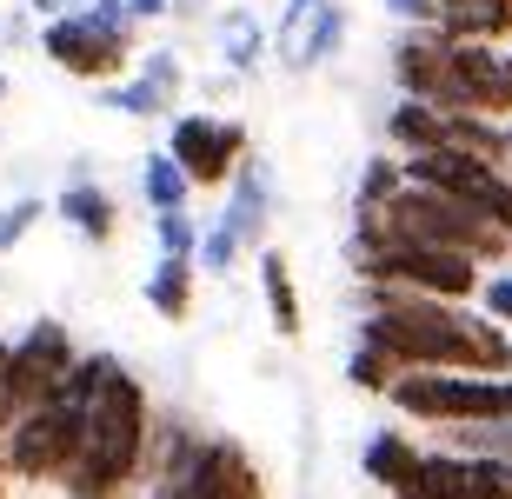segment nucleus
<instances>
[{"instance_id":"nucleus-11","label":"nucleus","mask_w":512,"mask_h":499,"mask_svg":"<svg viewBox=\"0 0 512 499\" xmlns=\"http://www.w3.org/2000/svg\"><path fill=\"white\" fill-rule=\"evenodd\" d=\"M446 60H453V40L433 34V27H399L393 54H386V67H393V87L406 100H433L446 94Z\"/></svg>"},{"instance_id":"nucleus-26","label":"nucleus","mask_w":512,"mask_h":499,"mask_svg":"<svg viewBox=\"0 0 512 499\" xmlns=\"http://www.w3.org/2000/svg\"><path fill=\"white\" fill-rule=\"evenodd\" d=\"M399 187H406V167H399V154H373V160L360 167V180H353V207H386Z\"/></svg>"},{"instance_id":"nucleus-19","label":"nucleus","mask_w":512,"mask_h":499,"mask_svg":"<svg viewBox=\"0 0 512 499\" xmlns=\"http://www.w3.org/2000/svg\"><path fill=\"white\" fill-rule=\"evenodd\" d=\"M446 40H479V47H512V0H459L446 20H433Z\"/></svg>"},{"instance_id":"nucleus-13","label":"nucleus","mask_w":512,"mask_h":499,"mask_svg":"<svg viewBox=\"0 0 512 499\" xmlns=\"http://www.w3.org/2000/svg\"><path fill=\"white\" fill-rule=\"evenodd\" d=\"M54 220L60 227H74L87 247H114L120 240V200L100 180H67L54 193Z\"/></svg>"},{"instance_id":"nucleus-6","label":"nucleus","mask_w":512,"mask_h":499,"mask_svg":"<svg viewBox=\"0 0 512 499\" xmlns=\"http://www.w3.org/2000/svg\"><path fill=\"white\" fill-rule=\"evenodd\" d=\"M80 433H87V406H74V400L54 393V400L34 406V413H14L0 473H7L14 486H60L67 466H74V453H80Z\"/></svg>"},{"instance_id":"nucleus-34","label":"nucleus","mask_w":512,"mask_h":499,"mask_svg":"<svg viewBox=\"0 0 512 499\" xmlns=\"http://www.w3.org/2000/svg\"><path fill=\"white\" fill-rule=\"evenodd\" d=\"M127 14L140 27H153V20H173V0H127Z\"/></svg>"},{"instance_id":"nucleus-4","label":"nucleus","mask_w":512,"mask_h":499,"mask_svg":"<svg viewBox=\"0 0 512 499\" xmlns=\"http://www.w3.org/2000/svg\"><path fill=\"white\" fill-rule=\"evenodd\" d=\"M386 406L406 426H433V433L512 420V373L493 380V373H439V366H419V373H399L386 386Z\"/></svg>"},{"instance_id":"nucleus-1","label":"nucleus","mask_w":512,"mask_h":499,"mask_svg":"<svg viewBox=\"0 0 512 499\" xmlns=\"http://www.w3.org/2000/svg\"><path fill=\"white\" fill-rule=\"evenodd\" d=\"M366 313L353 340L393 353L399 373L439 366V373H512V327L486 320L479 307L459 300H426V293H399V287H360Z\"/></svg>"},{"instance_id":"nucleus-2","label":"nucleus","mask_w":512,"mask_h":499,"mask_svg":"<svg viewBox=\"0 0 512 499\" xmlns=\"http://www.w3.org/2000/svg\"><path fill=\"white\" fill-rule=\"evenodd\" d=\"M153 386L114 360V373L100 380L87 400V433L67 466V480L54 486L60 499H140L147 493V440H153Z\"/></svg>"},{"instance_id":"nucleus-31","label":"nucleus","mask_w":512,"mask_h":499,"mask_svg":"<svg viewBox=\"0 0 512 499\" xmlns=\"http://www.w3.org/2000/svg\"><path fill=\"white\" fill-rule=\"evenodd\" d=\"M320 7H333V0H286L280 20H273V54L293 60V47H300V34L313 27V14H320Z\"/></svg>"},{"instance_id":"nucleus-39","label":"nucleus","mask_w":512,"mask_h":499,"mask_svg":"<svg viewBox=\"0 0 512 499\" xmlns=\"http://www.w3.org/2000/svg\"><path fill=\"white\" fill-rule=\"evenodd\" d=\"M7 426H14V420H0V460H7Z\"/></svg>"},{"instance_id":"nucleus-29","label":"nucleus","mask_w":512,"mask_h":499,"mask_svg":"<svg viewBox=\"0 0 512 499\" xmlns=\"http://www.w3.org/2000/svg\"><path fill=\"white\" fill-rule=\"evenodd\" d=\"M466 499H512V460L466 453Z\"/></svg>"},{"instance_id":"nucleus-5","label":"nucleus","mask_w":512,"mask_h":499,"mask_svg":"<svg viewBox=\"0 0 512 499\" xmlns=\"http://www.w3.org/2000/svg\"><path fill=\"white\" fill-rule=\"evenodd\" d=\"M360 287H399V293H426V300H459L473 307L479 300V267L473 253H453V247H380V253H360L346 260Z\"/></svg>"},{"instance_id":"nucleus-20","label":"nucleus","mask_w":512,"mask_h":499,"mask_svg":"<svg viewBox=\"0 0 512 499\" xmlns=\"http://www.w3.org/2000/svg\"><path fill=\"white\" fill-rule=\"evenodd\" d=\"M346 40H353V14H346V0H333V7H320L313 14V27L300 34V47H293V74H313V67H326V60L346 54Z\"/></svg>"},{"instance_id":"nucleus-25","label":"nucleus","mask_w":512,"mask_h":499,"mask_svg":"<svg viewBox=\"0 0 512 499\" xmlns=\"http://www.w3.org/2000/svg\"><path fill=\"white\" fill-rule=\"evenodd\" d=\"M240 260H247V247L233 240V227H227V220H207V227H200V253H193V267L207 273V280H227Z\"/></svg>"},{"instance_id":"nucleus-32","label":"nucleus","mask_w":512,"mask_h":499,"mask_svg":"<svg viewBox=\"0 0 512 499\" xmlns=\"http://www.w3.org/2000/svg\"><path fill=\"white\" fill-rule=\"evenodd\" d=\"M486 320H499V327H512V267H493L486 280H479V300H473Z\"/></svg>"},{"instance_id":"nucleus-18","label":"nucleus","mask_w":512,"mask_h":499,"mask_svg":"<svg viewBox=\"0 0 512 499\" xmlns=\"http://www.w3.org/2000/svg\"><path fill=\"white\" fill-rule=\"evenodd\" d=\"M433 147H446V107L399 94L393 114H386V154L413 160V154H433Z\"/></svg>"},{"instance_id":"nucleus-14","label":"nucleus","mask_w":512,"mask_h":499,"mask_svg":"<svg viewBox=\"0 0 512 499\" xmlns=\"http://www.w3.org/2000/svg\"><path fill=\"white\" fill-rule=\"evenodd\" d=\"M260 307H266V327L280 340H300L306 333V300H300V280H293V260L280 247H260Z\"/></svg>"},{"instance_id":"nucleus-17","label":"nucleus","mask_w":512,"mask_h":499,"mask_svg":"<svg viewBox=\"0 0 512 499\" xmlns=\"http://www.w3.org/2000/svg\"><path fill=\"white\" fill-rule=\"evenodd\" d=\"M419 453H426V446H419L406 426H380V433H366V446H360V473H366V486H380V493L393 499L399 486L419 473Z\"/></svg>"},{"instance_id":"nucleus-36","label":"nucleus","mask_w":512,"mask_h":499,"mask_svg":"<svg viewBox=\"0 0 512 499\" xmlns=\"http://www.w3.org/2000/svg\"><path fill=\"white\" fill-rule=\"evenodd\" d=\"M233 87H240V74H213L207 87H200V94H207V100H220V94H233Z\"/></svg>"},{"instance_id":"nucleus-30","label":"nucleus","mask_w":512,"mask_h":499,"mask_svg":"<svg viewBox=\"0 0 512 499\" xmlns=\"http://www.w3.org/2000/svg\"><path fill=\"white\" fill-rule=\"evenodd\" d=\"M40 220H47V200H40V193H20V200H7V207H0V253H14L20 240L40 227Z\"/></svg>"},{"instance_id":"nucleus-38","label":"nucleus","mask_w":512,"mask_h":499,"mask_svg":"<svg viewBox=\"0 0 512 499\" xmlns=\"http://www.w3.org/2000/svg\"><path fill=\"white\" fill-rule=\"evenodd\" d=\"M7 94H14V80H7V67H0V107H7Z\"/></svg>"},{"instance_id":"nucleus-37","label":"nucleus","mask_w":512,"mask_h":499,"mask_svg":"<svg viewBox=\"0 0 512 499\" xmlns=\"http://www.w3.org/2000/svg\"><path fill=\"white\" fill-rule=\"evenodd\" d=\"M207 14V0H173V20H200Z\"/></svg>"},{"instance_id":"nucleus-23","label":"nucleus","mask_w":512,"mask_h":499,"mask_svg":"<svg viewBox=\"0 0 512 499\" xmlns=\"http://www.w3.org/2000/svg\"><path fill=\"white\" fill-rule=\"evenodd\" d=\"M100 94V107H114V114H127V120H173L180 107H173L160 87H147L140 74H127V80H107V87H94Z\"/></svg>"},{"instance_id":"nucleus-10","label":"nucleus","mask_w":512,"mask_h":499,"mask_svg":"<svg viewBox=\"0 0 512 499\" xmlns=\"http://www.w3.org/2000/svg\"><path fill=\"white\" fill-rule=\"evenodd\" d=\"M173 480L187 486L193 499H266L260 460H253V446L233 440V433H207V440L193 446L187 473H173Z\"/></svg>"},{"instance_id":"nucleus-7","label":"nucleus","mask_w":512,"mask_h":499,"mask_svg":"<svg viewBox=\"0 0 512 499\" xmlns=\"http://www.w3.org/2000/svg\"><path fill=\"white\" fill-rule=\"evenodd\" d=\"M167 154L180 160V173L193 180V193H220V187H233L240 160H253V134H247V120L193 107V114L167 120Z\"/></svg>"},{"instance_id":"nucleus-40","label":"nucleus","mask_w":512,"mask_h":499,"mask_svg":"<svg viewBox=\"0 0 512 499\" xmlns=\"http://www.w3.org/2000/svg\"><path fill=\"white\" fill-rule=\"evenodd\" d=\"M0 499H14V480H7V473H0Z\"/></svg>"},{"instance_id":"nucleus-9","label":"nucleus","mask_w":512,"mask_h":499,"mask_svg":"<svg viewBox=\"0 0 512 499\" xmlns=\"http://www.w3.org/2000/svg\"><path fill=\"white\" fill-rule=\"evenodd\" d=\"M439 107H446V114L512 120V54H506V47H479V40H453Z\"/></svg>"},{"instance_id":"nucleus-15","label":"nucleus","mask_w":512,"mask_h":499,"mask_svg":"<svg viewBox=\"0 0 512 499\" xmlns=\"http://www.w3.org/2000/svg\"><path fill=\"white\" fill-rule=\"evenodd\" d=\"M147 307L153 320H167V327H187L193 307H200V267L193 260H173V253H153V267H147Z\"/></svg>"},{"instance_id":"nucleus-21","label":"nucleus","mask_w":512,"mask_h":499,"mask_svg":"<svg viewBox=\"0 0 512 499\" xmlns=\"http://www.w3.org/2000/svg\"><path fill=\"white\" fill-rule=\"evenodd\" d=\"M393 499H466V453L426 446V453H419V473L399 486Z\"/></svg>"},{"instance_id":"nucleus-33","label":"nucleus","mask_w":512,"mask_h":499,"mask_svg":"<svg viewBox=\"0 0 512 499\" xmlns=\"http://www.w3.org/2000/svg\"><path fill=\"white\" fill-rule=\"evenodd\" d=\"M87 7H100V0H27V14H34V20H60V14H87Z\"/></svg>"},{"instance_id":"nucleus-35","label":"nucleus","mask_w":512,"mask_h":499,"mask_svg":"<svg viewBox=\"0 0 512 499\" xmlns=\"http://www.w3.org/2000/svg\"><path fill=\"white\" fill-rule=\"evenodd\" d=\"M386 14H393L399 27H413V20H419V0H386Z\"/></svg>"},{"instance_id":"nucleus-8","label":"nucleus","mask_w":512,"mask_h":499,"mask_svg":"<svg viewBox=\"0 0 512 499\" xmlns=\"http://www.w3.org/2000/svg\"><path fill=\"white\" fill-rule=\"evenodd\" d=\"M74 360H80V346H74V327H67V320H54V313L27 320V333H20L14 353H7V406H14V413L47 406L60 393V380L74 373Z\"/></svg>"},{"instance_id":"nucleus-24","label":"nucleus","mask_w":512,"mask_h":499,"mask_svg":"<svg viewBox=\"0 0 512 499\" xmlns=\"http://www.w3.org/2000/svg\"><path fill=\"white\" fill-rule=\"evenodd\" d=\"M393 380H399V360H393V353L353 340V353H346V386H353V393H366V400H386V386H393Z\"/></svg>"},{"instance_id":"nucleus-41","label":"nucleus","mask_w":512,"mask_h":499,"mask_svg":"<svg viewBox=\"0 0 512 499\" xmlns=\"http://www.w3.org/2000/svg\"><path fill=\"white\" fill-rule=\"evenodd\" d=\"M506 173H512V160H506Z\"/></svg>"},{"instance_id":"nucleus-27","label":"nucleus","mask_w":512,"mask_h":499,"mask_svg":"<svg viewBox=\"0 0 512 499\" xmlns=\"http://www.w3.org/2000/svg\"><path fill=\"white\" fill-rule=\"evenodd\" d=\"M133 74L147 80V87H160L173 107H180V94H187V60H180V47H147V54L133 60Z\"/></svg>"},{"instance_id":"nucleus-28","label":"nucleus","mask_w":512,"mask_h":499,"mask_svg":"<svg viewBox=\"0 0 512 499\" xmlns=\"http://www.w3.org/2000/svg\"><path fill=\"white\" fill-rule=\"evenodd\" d=\"M200 227H207V220H193V207H180V213H153V253L193 260V253H200Z\"/></svg>"},{"instance_id":"nucleus-43","label":"nucleus","mask_w":512,"mask_h":499,"mask_svg":"<svg viewBox=\"0 0 512 499\" xmlns=\"http://www.w3.org/2000/svg\"><path fill=\"white\" fill-rule=\"evenodd\" d=\"M506 54H512V47H506Z\"/></svg>"},{"instance_id":"nucleus-42","label":"nucleus","mask_w":512,"mask_h":499,"mask_svg":"<svg viewBox=\"0 0 512 499\" xmlns=\"http://www.w3.org/2000/svg\"><path fill=\"white\" fill-rule=\"evenodd\" d=\"M506 267H512V260H506Z\"/></svg>"},{"instance_id":"nucleus-3","label":"nucleus","mask_w":512,"mask_h":499,"mask_svg":"<svg viewBox=\"0 0 512 499\" xmlns=\"http://www.w3.org/2000/svg\"><path fill=\"white\" fill-rule=\"evenodd\" d=\"M34 47L54 60L67 80L107 87V80H127L133 60H140V20L127 14V0H100V7H87V14L40 20Z\"/></svg>"},{"instance_id":"nucleus-16","label":"nucleus","mask_w":512,"mask_h":499,"mask_svg":"<svg viewBox=\"0 0 512 499\" xmlns=\"http://www.w3.org/2000/svg\"><path fill=\"white\" fill-rule=\"evenodd\" d=\"M213 47H220V60H227V74L253 80L266 67V54H273V27H266L253 7H227V14L213 20Z\"/></svg>"},{"instance_id":"nucleus-22","label":"nucleus","mask_w":512,"mask_h":499,"mask_svg":"<svg viewBox=\"0 0 512 499\" xmlns=\"http://www.w3.org/2000/svg\"><path fill=\"white\" fill-rule=\"evenodd\" d=\"M140 200H147V213H180V207H193V180L180 173V160H173L167 147L140 160Z\"/></svg>"},{"instance_id":"nucleus-12","label":"nucleus","mask_w":512,"mask_h":499,"mask_svg":"<svg viewBox=\"0 0 512 499\" xmlns=\"http://www.w3.org/2000/svg\"><path fill=\"white\" fill-rule=\"evenodd\" d=\"M233 227V240L247 253L266 247V227H273V167L266 160H240V173H233L227 187V213H220Z\"/></svg>"}]
</instances>
